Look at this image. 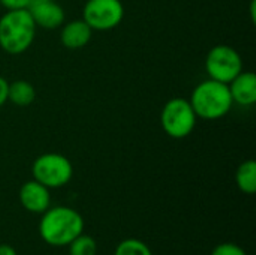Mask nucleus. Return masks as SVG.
<instances>
[{"mask_svg":"<svg viewBox=\"0 0 256 255\" xmlns=\"http://www.w3.org/2000/svg\"><path fill=\"white\" fill-rule=\"evenodd\" d=\"M84 233V219L72 207L56 206L42 213L39 234L42 240L56 248L68 246L74 239Z\"/></svg>","mask_w":256,"mask_h":255,"instance_id":"f257e3e1","label":"nucleus"},{"mask_svg":"<svg viewBox=\"0 0 256 255\" xmlns=\"http://www.w3.org/2000/svg\"><path fill=\"white\" fill-rule=\"evenodd\" d=\"M189 102L195 114L207 120H218L225 117L234 104L230 86L213 78L200 83L194 89Z\"/></svg>","mask_w":256,"mask_h":255,"instance_id":"f03ea898","label":"nucleus"},{"mask_svg":"<svg viewBox=\"0 0 256 255\" xmlns=\"http://www.w3.org/2000/svg\"><path fill=\"white\" fill-rule=\"evenodd\" d=\"M36 27L28 9L8 11L0 18V47L9 54L27 51L34 41Z\"/></svg>","mask_w":256,"mask_h":255,"instance_id":"7ed1b4c3","label":"nucleus"},{"mask_svg":"<svg viewBox=\"0 0 256 255\" xmlns=\"http://www.w3.org/2000/svg\"><path fill=\"white\" fill-rule=\"evenodd\" d=\"M33 179L50 189L68 185L74 176L72 162L62 153H44L38 156L32 167Z\"/></svg>","mask_w":256,"mask_h":255,"instance_id":"20e7f679","label":"nucleus"},{"mask_svg":"<svg viewBox=\"0 0 256 255\" xmlns=\"http://www.w3.org/2000/svg\"><path fill=\"white\" fill-rule=\"evenodd\" d=\"M198 116L195 114L192 105L184 98L170 99L162 113L160 123L164 131L172 138H186L189 137L196 126Z\"/></svg>","mask_w":256,"mask_h":255,"instance_id":"39448f33","label":"nucleus"},{"mask_svg":"<svg viewBox=\"0 0 256 255\" xmlns=\"http://www.w3.org/2000/svg\"><path fill=\"white\" fill-rule=\"evenodd\" d=\"M206 69L210 78L230 84L243 71V60L234 47L220 44L208 51Z\"/></svg>","mask_w":256,"mask_h":255,"instance_id":"423d86ee","label":"nucleus"},{"mask_svg":"<svg viewBox=\"0 0 256 255\" xmlns=\"http://www.w3.org/2000/svg\"><path fill=\"white\" fill-rule=\"evenodd\" d=\"M124 18L122 0H87L82 9V20L93 30H111Z\"/></svg>","mask_w":256,"mask_h":255,"instance_id":"0eeeda50","label":"nucleus"},{"mask_svg":"<svg viewBox=\"0 0 256 255\" xmlns=\"http://www.w3.org/2000/svg\"><path fill=\"white\" fill-rule=\"evenodd\" d=\"M20 201L27 212L42 215L45 210L51 207L50 188H46L34 179L28 180L20 189Z\"/></svg>","mask_w":256,"mask_h":255,"instance_id":"6e6552de","label":"nucleus"},{"mask_svg":"<svg viewBox=\"0 0 256 255\" xmlns=\"http://www.w3.org/2000/svg\"><path fill=\"white\" fill-rule=\"evenodd\" d=\"M27 9L36 26L44 29H57L64 23V9L54 0H30Z\"/></svg>","mask_w":256,"mask_h":255,"instance_id":"1a4fd4ad","label":"nucleus"},{"mask_svg":"<svg viewBox=\"0 0 256 255\" xmlns=\"http://www.w3.org/2000/svg\"><path fill=\"white\" fill-rule=\"evenodd\" d=\"M228 86L234 102L244 107L256 102V77L252 71H242Z\"/></svg>","mask_w":256,"mask_h":255,"instance_id":"9d476101","label":"nucleus"},{"mask_svg":"<svg viewBox=\"0 0 256 255\" xmlns=\"http://www.w3.org/2000/svg\"><path fill=\"white\" fill-rule=\"evenodd\" d=\"M92 33L93 29L84 20L69 21L62 29V44L70 50L82 48L90 42Z\"/></svg>","mask_w":256,"mask_h":255,"instance_id":"9b49d317","label":"nucleus"},{"mask_svg":"<svg viewBox=\"0 0 256 255\" xmlns=\"http://www.w3.org/2000/svg\"><path fill=\"white\" fill-rule=\"evenodd\" d=\"M36 99V89L32 83L26 80H18L14 83H9L8 89V101H10L15 105L27 107Z\"/></svg>","mask_w":256,"mask_h":255,"instance_id":"f8f14e48","label":"nucleus"},{"mask_svg":"<svg viewBox=\"0 0 256 255\" xmlns=\"http://www.w3.org/2000/svg\"><path fill=\"white\" fill-rule=\"evenodd\" d=\"M237 186L242 192L254 195L256 192V162L254 159L244 161L236 174Z\"/></svg>","mask_w":256,"mask_h":255,"instance_id":"ddd939ff","label":"nucleus"},{"mask_svg":"<svg viewBox=\"0 0 256 255\" xmlns=\"http://www.w3.org/2000/svg\"><path fill=\"white\" fill-rule=\"evenodd\" d=\"M69 255H96L98 254V243L88 234H80L74 239L69 245Z\"/></svg>","mask_w":256,"mask_h":255,"instance_id":"4468645a","label":"nucleus"},{"mask_svg":"<svg viewBox=\"0 0 256 255\" xmlns=\"http://www.w3.org/2000/svg\"><path fill=\"white\" fill-rule=\"evenodd\" d=\"M114 255H153L148 245L138 239H126L116 248Z\"/></svg>","mask_w":256,"mask_h":255,"instance_id":"2eb2a0df","label":"nucleus"},{"mask_svg":"<svg viewBox=\"0 0 256 255\" xmlns=\"http://www.w3.org/2000/svg\"><path fill=\"white\" fill-rule=\"evenodd\" d=\"M212 255H248L246 251L236 243H220L218 245Z\"/></svg>","mask_w":256,"mask_h":255,"instance_id":"dca6fc26","label":"nucleus"},{"mask_svg":"<svg viewBox=\"0 0 256 255\" xmlns=\"http://www.w3.org/2000/svg\"><path fill=\"white\" fill-rule=\"evenodd\" d=\"M0 3L8 11H15V9H27L30 0H0Z\"/></svg>","mask_w":256,"mask_h":255,"instance_id":"f3484780","label":"nucleus"},{"mask_svg":"<svg viewBox=\"0 0 256 255\" xmlns=\"http://www.w3.org/2000/svg\"><path fill=\"white\" fill-rule=\"evenodd\" d=\"M8 89H9V83L3 77H0V107L8 102Z\"/></svg>","mask_w":256,"mask_h":255,"instance_id":"a211bd4d","label":"nucleus"},{"mask_svg":"<svg viewBox=\"0 0 256 255\" xmlns=\"http://www.w3.org/2000/svg\"><path fill=\"white\" fill-rule=\"evenodd\" d=\"M0 255H18L10 245H0Z\"/></svg>","mask_w":256,"mask_h":255,"instance_id":"6ab92c4d","label":"nucleus"}]
</instances>
